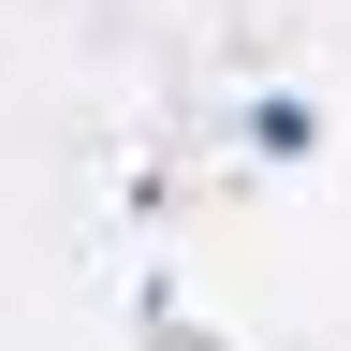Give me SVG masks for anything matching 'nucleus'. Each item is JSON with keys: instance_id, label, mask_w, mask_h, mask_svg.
<instances>
[]
</instances>
